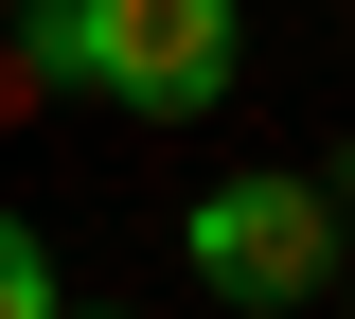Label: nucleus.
<instances>
[{"mask_svg":"<svg viewBox=\"0 0 355 319\" xmlns=\"http://www.w3.org/2000/svg\"><path fill=\"white\" fill-rule=\"evenodd\" d=\"M36 89L125 107V125H214L249 71V0H18Z\"/></svg>","mask_w":355,"mask_h":319,"instance_id":"f257e3e1","label":"nucleus"},{"mask_svg":"<svg viewBox=\"0 0 355 319\" xmlns=\"http://www.w3.org/2000/svg\"><path fill=\"white\" fill-rule=\"evenodd\" d=\"M178 266L231 319H302V302H338V195L320 178H196L178 195Z\"/></svg>","mask_w":355,"mask_h":319,"instance_id":"f03ea898","label":"nucleus"},{"mask_svg":"<svg viewBox=\"0 0 355 319\" xmlns=\"http://www.w3.org/2000/svg\"><path fill=\"white\" fill-rule=\"evenodd\" d=\"M71 284H53V248H36V213H0V319H53Z\"/></svg>","mask_w":355,"mask_h":319,"instance_id":"7ed1b4c3","label":"nucleus"},{"mask_svg":"<svg viewBox=\"0 0 355 319\" xmlns=\"http://www.w3.org/2000/svg\"><path fill=\"white\" fill-rule=\"evenodd\" d=\"M53 319H125V302H53Z\"/></svg>","mask_w":355,"mask_h":319,"instance_id":"20e7f679","label":"nucleus"},{"mask_svg":"<svg viewBox=\"0 0 355 319\" xmlns=\"http://www.w3.org/2000/svg\"><path fill=\"white\" fill-rule=\"evenodd\" d=\"M338 302H355V248H338Z\"/></svg>","mask_w":355,"mask_h":319,"instance_id":"39448f33","label":"nucleus"}]
</instances>
